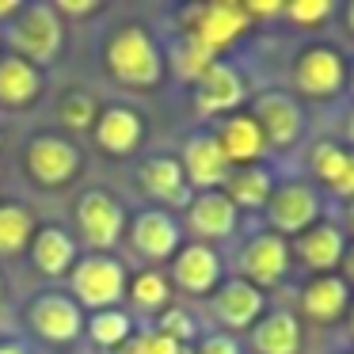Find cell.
<instances>
[{"label":"cell","mask_w":354,"mask_h":354,"mask_svg":"<svg viewBox=\"0 0 354 354\" xmlns=\"http://www.w3.org/2000/svg\"><path fill=\"white\" fill-rule=\"evenodd\" d=\"M103 73L122 88L153 92L164 80L168 65H164L160 42L153 39L145 24H118L103 42Z\"/></svg>","instance_id":"obj_1"},{"label":"cell","mask_w":354,"mask_h":354,"mask_svg":"<svg viewBox=\"0 0 354 354\" xmlns=\"http://www.w3.org/2000/svg\"><path fill=\"white\" fill-rule=\"evenodd\" d=\"M0 42L8 46V54L31 62L35 69H50L65 46V19L46 0H27V4H19L16 16L0 27Z\"/></svg>","instance_id":"obj_2"},{"label":"cell","mask_w":354,"mask_h":354,"mask_svg":"<svg viewBox=\"0 0 354 354\" xmlns=\"http://www.w3.org/2000/svg\"><path fill=\"white\" fill-rule=\"evenodd\" d=\"M126 282L130 274L118 255L88 252L69 270V297L84 313H103V308H118V301L126 297Z\"/></svg>","instance_id":"obj_3"},{"label":"cell","mask_w":354,"mask_h":354,"mask_svg":"<svg viewBox=\"0 0 354 354\" xmlns=\"http://www.w3.org/2000/svg\"><path fill=\"white\" fill-rule=\"evenodd\" d=\"M84 168V153L65 133H35L24 145V171L39 191H65Z\"/></svg>","instance_id":"obj_4"},{"label":"cell","mask_w":354,"mask_h":354,"mask_svg":"<svg viewBox=\"0 0 354 354\" xmlns=\"http://www.w3.org/2000/svg\"><path fill=\"white\" fill-rule=\"evenodd\" d=\"M73 217H77L80 244L88 252H103V255H111V248L126 236V221H130L126 206L111 191H103V187H88L77 198Z\"/></svg>","instance_id":"obj_5"},{"label":"cell","mask_w":354,"mask_h":354,"mask_svg":"<svg viewBox=\"0 0 354 354\" xmlns=\"http://www.w3.org/2000/svg\"><path fill=\"white\" fill-rule=\"evenodd\" d=\"M248 31H252V19L240 0H209V4H194L183 12V35H194L214 54L229 50Z\"/></svg>","instance_id":"obj_6"},{"label":"cell","mask_w":354,"mask_h":354,"mask_svg":"<svg viewBox=\"0 0 354 354\" xmlns=\"http://www.w3.org/2000/svg\"><path fill=\"white\" fill-rule=\"evenodd\" d=\"M84 308L62 290H42L27 301V328L50 346H69L84 335Z\"/></svg>","instance_id":"obj_7"},{"label":"cell","mask_w":354,"mask_h":354,"mask_svg":"<svg viewBox=\"0 0 354 354\" xmlns=\"http://www.w3.org/2000/svg\"><path fill=\"white\" fill-rule=\"evenodd\" d=\"M263 214H267L270 232H278V236L290 240V236H301L305 229H313V225L320 221L324 202H320V191H316L313 183L290 179V183L274 187V194L267 198Z\"/></svg>","instance_id":"obj_8"},{"label":"cell","mask_w":354,"mask_h":354,"mask_svg":"<svg viewBox=\"0 0 354 354\" xmlns=\"http://www.w3.org/2000/svg\"><path fill=\"white\" fill-rule=\"evenodd\" d=\"M293 88L305 100H335L346 88V57L339 46H305L293 57Z\"/></svg>","instance_id":"obj_9"},{"label":"cell","mask_w":354,"mask_h":354,"mask_svg":"<svg viewBox=\"0 0 354 354\" xmlns=\"http://www.w3.org/2000/svg\"><path fill=\"white\" fill-rule=\"evenodd\" d=\"M290 263H293L290 240L267 229V232H255V236H248V244L240 248V255H236L240 274H236V278H244V282L255 286V290L267 293V290H274V286L282 282L286 274H290Z\"/></svg>","instance_id":"obj_10"},{"label":"cell","mask_w":354,"mask_h":354,"mask_svg":"<svg viewBox=\"0 0 354 354\" xmlns=\"http://www.w3.org/2000/svg\"><path fill=\"white\" fill-rule=\"evenodd\" d=\"M126 240L130 248L149 263H164L183 248V225L160 206L138 209V214L126 221Z\"/></svg>","instance_id":"obj_11"},{"label":"cell","mask_w":354,"mask_h":354,"mask_svg":"<svg viewBox=\"0 0 354 354\" xmlns=\"http://www.w3.org/2000/svg\"><path fill=\"white\" fill-rule=\"evenodd\" d=\"M171 290H183L191 297H209L217 286L225 282V263L217 255V248L209 244H183L171 255V270H168Z\"/></svg>","instance_id":"obj_12"},{"label":"cell","mask_w":354,"mask_h":354,"mask_svg":"<svg viewBox=\"0 0 354 354\" xmlns=\"http://www.w3.org/2000/svg\"><path fill=\"white\" fill-rule=\"evenodd\" d=\"M248 95V84L240 77L236 65L229 62H214L198 80H194V111L202 118H229L240 111Z\"/></svg>","instance_id":"obj_13"},{"label":"cell","mask_w":354,"mask_h":354,"mask_svg":"<svg viewBox=\"0 0 354 354\" xmlns=\"http://www.w3.org/2000/svg\"><path fill=\"white\" fill-rule=\"evenodd\" d=\"M92 138L100 145V153L126 160V156H138V149L145 145V115L133 111L130 103H111L100 107V118L92 126Z\"/></svg>","instance_id":"obj_14"},{"label":"cell","mask_w":354,"mask_h":354,"mask_svg":"<svg viewBox=\"0 0 354 354\" xmlns=\"http://www.w3.org/2000/svg\"><path fill=\"white\" fill-rule=\"evenodd\" d=\"M179 168L187 176V187L194 194L198 191H221L225 179H229V160H225L221 145H217L214 130H198L183 141V156H179Z\"/></svg>","instance_id":"obj_15"},{"label":"cell","mask_w":354,"mask_h":354,"mask_svg":"<svg viewBox=\"0 0 354 354\" xmlns=\"http://www.w3.org/2000/svg\"><path fill=\"white\" fill-rule=\"evenodd\" d=\"M209 297H214L209 308H214L217 324L229 331H252L263 320V313H267V293L255 290L244 278H225Z\"/></svg>","instance_id":"obj_16"},{"label":"cell","mask_w":354,"mask_h":354,"mask_svg":"<svg viewBox=\"0 0 354 354\" xmlns=\"http://www.w3.org/2000/svg\"><path fill=\"white\" fill-rule=\"evenodd\" d=\"M248 115L259 122V130H263V138H267V145L270 149H290V145H297V138H301V103L293 100V95H286V92H263V95H255V103H252V111Z\"/></svg>","instance_id":"obj_17"},{"label":"cell","mask_w":354,"mask_h":354,"mask_svg":"<svg viewBox=\"0 0 354 354\" xmlns=\"http://www.w3.org/2000/svg\"><path fill=\"white\" fill-rule=\"evenodd\" d=\"M187 229L198 236V244L209 240H229L240 225V209L225 198V191H198L187 202Z\"/></svg>","instance_id":"obj_18"},{"label":"cell","mask_w":354,"mask_h":354,"mask_svg":"<svg viewBox=\"0 0 354 354\" xmlns=\"http://www.w3.org/2000/svg\"><path fill=\"white\" fill-rule=\"evenodd\" d=\"M217 145H221L229 168H252V164H263L267 156V138H263L259 122H255L248 111H236V115L221 118V126L214 130Z\"/></svg>","instance_id":"obj_19"},{"label":"cell","mask_w":354,"mask_h":354,"mask_svg":"<svg viewBox=\"0 0 354 354\" xmlns=\"http://www.w3.org/2000/svg\"><path fill=\"white\" fill-rule=\"evenodd\" d=\"M343 252H346V232L331 221H316L313 229H305L301 236H293L290 244V255L301 263V267L316 270V274H331L339 270L343 263Z\"/></svg>","instance_id":"obj_20"},{"label":"cell","mask_w":354,"mask_h":354,"mask_svg":"<svg viewBox=\"0 0 354 354\" xmlns=\"http://www.w3.org/2000/svg\"><path fill=\"white\" fill-rule=\"evenodd\" d=\"M141 191L149 194L153 202H160V209H187L191 202V187H187V176L179 168V156H145L138 168Z\"/></svg>","instance_id":"obj_21"},{"label":"cell","mask_w":354,"mask_h":354,"mask_svg":"<svg viewBox=\"0 0 354 354\" xmlns=\"http://www.w3.org/2000/svg\"><path fill=\"white\" fill-rule=\"evenodd\" d=\"M77 236H73L69 229H62V225H39V232L31 236V248H27V255H31L35 270L46 278H69L73 263L80 259L77 252Z\"/></svg>","instance_id":"obj_22"},{"label":"cell","mask_w":354,"mask_h":354,"mask_svg":"<svg viewBox=\"0 0 354 354\" xmlns=\"http://www.w3.org/2000/svg\"><path fill=\"white\" fill-rule=\"evenodd\" d=\"M42 88H46V73L35 69L31 62L16 54L0 57V107L4 111H27L42 100Z\"/></svg>","instance_id":"obj_23"},{"label":"cell","mask_w":354,"mask_h":354,"mask_svg":"<svg viewBox=\"0 0 354 354\" xmlns=\"http://www.w3.org/2000/svg\"><path fill=\"white\" fill-rule=\"evenodd\" d=\"M351 308V286L339 274H316L301 290V313L313 324H335Z\"/></svg>","instance_id":"obj_24"},{"label":"cell","mask_w":354,"mask_h":354,"mask_svg":"<svg viewBox=\"0 0 354 354\" xmlns=\"http://www.w3.org/2000/svg\"><path fill=\"white\" fill-rule=\"evenodd\" d=\"M308 168L331 194L354 202V149L339 145V141H316L308 153Z\"/></svg>","instance_id":"obj_25"},{"label":"cell","mask_w":354,"mask_h":354,"mask_svg":"<svg viewBox=\"0 0 354 354\" xmlns=\"http://www.w3.org/2000/svg\"><path fill=\"white\" fill-rule=\"evenodd\" d=\"M255 354H301V320L290 308L263 313V320L252 328Z\"/></svg>","instance_id":"obj_26"},{"label":"cell","mask_w":354,"mask_h":354,"mask_svg":"<svg viewBox=\"0 0 354 354\" xmlns=\"http://www.w3.org/2000/svg\"><path fill=\"white\" fill-rule=\"evenodd\" d=\"M225 198L236 209H263L267 198L274 194V176L267 164H252V168H232L225 179Z\"/></svg>","instance_id":"obj_27"},{"label":"cell","mask_w":354,"mask_h":354,"mask_svg":"<svg viewBox=\"0 0 354 354\" xmlns=\"http://www.w3.org/2000/svg\"><path fill=\"white\" fill-rule=\"evenodd\" d=\"M39 232L31 206L24 202H0V259H16L31 248V236Z\"/></svg>","instance_id":"obj_28"},{"label":"cell","mask_w":354,"mask_h":354,"mask_svg":"<svg viewBox=\"0 0 354 354\" xmlns=\"http://www.w3.org/2000/svg\"><path fill=\"white\" fill-rule=\"evenodd\" d=\"M126 301H130L133 313H145V316H160L164 308L171 305V282L164 270L145 267L138 274H130L126 282Z\"/></svg>","instance_id":"obj_29"},{"label":"cell","mask_w":354,"mask_h":354,"mask_svg":"<svg viewBox=\"0 0 354 354\" xmlns=\"http://www.w3.org/2000/svg\"><path fill=\"white\" fill-rule=\"evenodd\" d=\"M84 335L92 339L100 351H122L133 339V313L126 308H103V313H88Z\"/></svg>","instance_id":"obj_30"},{"label":"cell","mask_w":354,"mask_h":354,"mask_svg":"<svg viewBox=\"0 0 354 354\" xmlns=\"http://www.w3.org/2000/svg\"><path fill=\"white\" fill-rule=\"evenodd\" d=\"M214 62H217L214 50H206L198 39H194V35H183V31L176 35V42H171V50H168L171 73H176L179 80H191V84H194V80H198Z\"/></svg>","instance_id":"obj_31"},{"label":"cell","mask_w":354,"mask_h":354,"mask_svg":"<svg viewBox=\"0 0 354 354\" xmlns=\"http://www.w3.org/2000/svg\"><path fill=\"white\" fill-rule=\"evenodd\" d=\"M95 118H100V103L88 92H77V88H73V92H65L62 103H57V122H62L65 130L84 133L95 126Z\"/></svg>","instance_id":"obj_32"},{"label":"cell","mask_w":354,"mask_h":354,"mask_svg":"<svg viewBox=\"0 0 354 354\" xmlns=\"http://www.w3.org/2000/svg\"><path fill=\"white\" fill-rule=\"evenodd\" d=\"M156 331L168 335L171 343H179V346H191L194 339H198V324H194V316L187 313V308H179V305H168L160 316H156Z\"/></svg>","instance_id":"obj_33"},{"label":"cell","mask_w":354,"mask_h":354,"mask_svg":"<svg viewBox=\"0 0 354 354\" xmlns=\"http://www.w3.org/2000/svg\"><path fill=\"white\" fill-rule=\"evenodd\" d=\"M118 354H194V346H179L168 335H160L156 328H141L133 331V339Z\"/></svg>","instance_id":"obj_34"},{"label":"cell","mask_w":354,"mask_h":354,"mask_svg":"<svg viewBox=\"0 0 354 354\" xmlns=\"http://www.w3.org/2000/svg\"><path fill=\"white\" fill-rule=\"evenodd\" d=\"M331 12H335L331 0H293L282 8V16L297 27H320L324 19H331Z\"/></svg>","instance_id":"obj_35"},{"label":"cell","mask_w":354,"mask_h":354,"mask_svg":"<svg viewBox=\"0 0 354 354\" xmlns=\"http://www.w3.org/2000/svg\"><path fill=\"white\" fill-rule=\"evenodd\" d=\"M194 354H244L236 343V335H202L198 346H194Z\"/></svg>","instance_id":"obj_36"},{"label":"cell","mask_w":354,"mask_h":354,"mask_svg":"<svg viewBox=\"0 0 354 354\" xmlns=\"http://www.w3.org/2000/svg\"><path fill=\"white\" fill-rule=\"evenodd\" d=\"M282 8H286L282 0H248V4H244V12H248V19H252V24H255V19L282 16Z\"/></svg>","instance_id":"obj_37"},{"label":"cell","mask_w":354,"mask_h":354,"mask_svg":"<svg viewBox=\"0 0 354 354\" xmlns=\"http://www.w3.org/2000/svg\"><path fill=\"white\" fill-rule=\"evenodd\" d=\"M57 16H88V12H100V0H57L54 4Z\"/></svg>","instance_id":"obj_38"},{"label":"cell","mask_w":354,"mask_h":354,"mask_svg":"<svg viewBox=\"0 0 354 354\" xmlns=\"http://www.w3.org/2000/svg\"><path fill=\"white\" fill-rule=\"evenodd\" d=\"M339 270H343V282L346 286H354V244H346V252H343V263H339Z\"/></svg>","instance_id":"obj_39"},{"label":"cell","mask_w":354,"mask_h":354,"mask_svg":"<svg viewBox=\"0 0 354 354\" xmlns=\"http://www.w3.org/2000/svg\"><path fill=\"white\" fill-rule=\"evenodd\" d=\"M343 133H346V145L354 149V107L346 111V122H343Z\"/></svg>","instance_id":"obj_40"},{"label":"cell","mask_w":354,"mask_h":354,"mask_svg":"<svg viewBox=\"0 0 354 354\" xmlns=\"http://www.w3.org/2000/svg\"><path fill=\"white\" fill-rule=\"evenodd\" d=\"M0 354H27L24 343H0Z\"/></svg>","instance_id":"obj_41"},{"label":"cell","mask_w":354,"mask_h":354,"mask_svg":"<svg viewBox=\"0 0 354 354\" xmlns=\"http://www.w3.org/2000/svg\"><path fill=\"white\" fill-rule=\"evenodd\" d=\"M343 16H346V27H351V35H354V0L346 4V12H343Z\"/></svg>","instance_id":"obj_42"},{"label":"cell","mask_w":354,"mask_h":354,"mask_svg":"<svg viewBox=\"0 0 354 354\" xmlns=\"http://www.w3.org/2000/svg\"><path fill=\"white\" fill-rule=\"evenodd\" d=\"M346 331H351V339H354V301H351V308H346Z\"/></svg>","instance_id":"obj_43"},{"label":"cell","mask_w":354,"mask_h":354,"mask_svg":"<svg viewBox=\"0 0 354 354\" xmlns=\"http://www.w3.org/2000/svg\"><path fill=\"white\" fill-rule=\"evenodd\" d=\"M346 225H351V232H354V202H346Z\"/></svg>","instance_id":"obj_44"},{"label":"cell","mask_w":354,"mask_h":354,"mask_svg":"<svg viewBox=\"0 0 354 354\" xmlns=\"http://www.w3.org/2000/svg\"><path fill=\"white\" fill-rule=\"evenodd\" d=\"M346 84H351V95H354V65H346Z\"/></svg>","instance_id":"obj_45"},{"label":"cell","mask_w":354,"mask_h":354,"mask_svg":"<svg viewBox=\"0 0 354 354\" xmlns=\"http://www.w3.org/2000/svg\"><path fill=\"white\" fill-rule=\"evenodd\" d=\"M0 305H4V278H0Z\"/></svg>","instance_id":"obj_46"},{"label":"cell","mask_w":354,"mask_h":354,"mask_svg":"<svg viewBox=\"0 0 354 354\" xmlns=\"http://www.w3.org/2000/svg\"><path fill=\"white\" fill-rule=\"evenodd\" d=\"M0 153H4V133H0Z\"/></svg>","instance_id":"obj_47"},{"label":"cell","mask_w":354,"mask_h":354,"mask_svg":"<svg viewBox=\"0 0 354 354\" xmlns=\"http://www.w3.org/2000/svg\"><path fill=\"white\" fill-rule=\"evenodd\" d=\"M0 57H4V42H0Z\"/></svg>","instance_id":"obj_48"},{"label":"cell","mask_w":354,"mask_h":354,"mask_svg":"<svg viewBox=\"0 0 354 354\" xmlns=\"http://www.w3.org/2000/svg\"><path fill=\"white\" fill-rule=\"evenodd\" d=\"M351 354H354V351H351Z\"/></svg>","instance_id":"obj_49"}]
</instances>
